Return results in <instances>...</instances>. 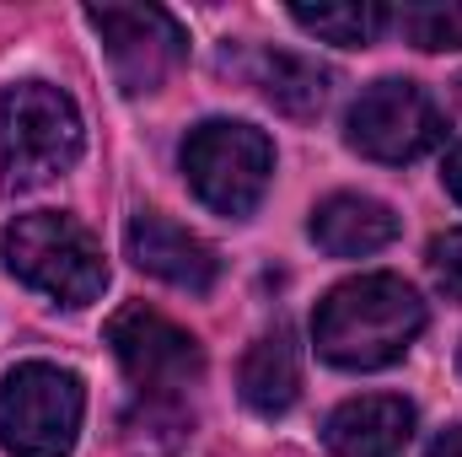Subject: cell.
Masks as SVG:
<instances>
[{
    "instance_id": "4fadbf2b",
    "label": "cell",
    "mask_w": 462,
    "mask_h": 457,
    "mask_svg": "<svg viewBox=\"0 0 462 457\" xmlns=\"http://www.w3.org/2000/svg\"><path fill=\"white\" fill-rule=\"evenodd\" d=\"M253 81L258 92L291 118H312L328 98V70L307 54H285V49H263L253 60Z\"/></svg>"
},
{
    "instance_id": "3957f363",
    "label": "cell",
    "mask_w": 462,
    "mask_h": 457,
    "mask_svg": "<svg viewBox=\"0 0 462 457\" xmlns=\"http://www.w3.org/2000/svg\"><path fill=\"white\" fill-rule=\"evenodd\" d=\"M81 156V114L70 92L49 81H16L0 92V167L5 189H38L76 167Z\"/></svg>"
},
{
    "instance_id": "30bf717a",
    "label": "cell",
    "mask_w": 462,
    "mask_h": 457,
    "mask_svg": "<svg viewBox=\"0 0 462 457\" xmlns=\"http://www.w3.org/2000/svg\"><path fill=\"white\" fill-rule=\"evenodd\" d=\"M409 436H414V409L409 398H393V393L349 398L323 425V442L334 457H403Z\"/></svg>"
},
{
    "instance_id": "ac0fdd59",
    "label": "cell",
    "mask_w": 462,
    "mask_h": 457,
    "mask_svg": "<svg viewBox=\"0 0 462 457\" xmlns=\"http://www.w3.org/2000/svg\"><path fill=\"white\" fill-rule=\"evenodd\" d=\"M425 457H462V425L447 431V436H436V447H430Z\"/></svg>"
},
{
    "instance_id": "9a60e30c",
    "label": "cell",
    "mask_w": 462,
    "mask_h": 457,
    "mask_svg": "<svg viewBox=\"0 0 462 457\" xmlns=\"http://www.w3.org/2000/svg\"><path fill=\"white\" fill-rule=\"evenodd\" d=\"M398 33L425 49V54H441V49H462V0H414V5H398L393 11Z\"/></svg>"
},
{
    "instance_id": "8fae6325",
    "label": "cell",
    "mask_w": 462,
    "mask_h": 457,
    "mask_svg": "<svg viewBox=\"0 0 462 457\" xmlns=\"http://www.w3.org/2000/svg\"><path fill=\"white\" fill-rule=\"evenodd\" d=\"M236 387H242V404L263 420L285 415L301 398V350L291 340V329H269L253 340V350L242 355Z\"/></svg>"
},
{
    "instance_id": "d6986e66",
    "label": "cell",
    "mask_w": 462,
    "mask_h": 457,
    "mask_svg": "<svg viewBox=\"0 0 462 457\" xmlns=\"http://www.w3.org/2000/svg\"><path fill=\"white\" fill-rule=\"evenodd\" d=\"M457 366H462V355H457Z\"/></svg>"
},
{
    "instance_id": "ba28073f",
    "label": "cell",
    "mask_w": 462,
    "mask_h": 457,
    "mask_svg": "<svg viewBox=\"0 0 462 457\" xmlns=\"http://www.w3.org/2000/svg\"><path fill=\"white\" fill-rule=\"evenodd\" d=\"M87 22L97 27L108 65H114V81L129 98L156 92L189 49L178 16L162 5H87Z\"/></svg>"
},
{
    "instance_id": "52a82bcc",
    "label": "cell",
    "mask_w": 462,
    "mask_h": 457,
    "mask_svg": "<svg viewBox=\"0 0 462 457\" xmlns=\"http://www.w3.org/2000/svg\"><path fill=\"white\" fill-rule=\"evenodd\" d=\"M108 344H114L124 377L140 387V398H178L205 371L199 340L189 329H178L172 318L140 307V302L118 307L114 318H108Z\"/></svg>"
},
{
    "instance_id": "6da1fadb",
    "label": "cell",
    "mask_w": 462,
    "mask_h": 457,
    "mask_svg": "<svg viewBox=\"0 0 462 457\" xmlns=\"http://www.w3.org/2000/svg\"><path fill=\"white\" fill-rule=\"evenodd\" d=\"M425 334V302L398 275H355L334 285L312 312L318 355L345 371H382Z\"/></svg>"
},
{
    "instance_id": "5b68a950",
    "label": "cell",
    "mask_w": 462,
    "mask_h": 457,
    "mask_svg": "<svg viewBox=\"0 0 462 457\" xmlns=\"http://www.w3.org/2000/svg\"><path fill=\"white\" fill-rule=\"evenodd\" d=\"M183 173L194 183V194L216 210V216H253L269 173H274V145L263 129L236 124V118H205L199 129H189L183 140Z\"/></svg>"
},
{
    "instance_id": "7a4b0ae2",
    "label": "cell",
    "mask_w": 462,
    "mask_h": 457,
    "mask_svg": "<svg viewBox=\"0 0 462 457\" xmlns=\"http://www.w3.org/2000/svg\"><path fill=\"white\" fill-rule=\"evenodd\" d=\"M0 258L27 291L49 296L60 307H87L108 285V264H103L97 237L76 216H60V210L16 216L0 231Z\"/></svg>"
},
{
    "instance_id": "2e32d148",
    "label": "cell",
    "mask_w": 462,
    "mask_h": 457,
    "mask_svg": "<svg viewBox=\"0 0 462 457\" xmlns=\"http://www.w3.org/2000/svg\"><path fill=\"white\" fill-rule=\"evenodd\" d=\"M430 269H436V280H441V291L462 302V227L441 231L436 242H430Z\"/></svg>"
},
{
    "instance_id": "5bb4252c",
    "label": "cell",
    "mask_w": 462,
    "mask_h": 457,
    "mask_svg": "<svg viewBox=\"0 0 462 457\" xmlns=\"http://www.w3.org/2000/svg\"><path fill=\"white\" fill-rule=\"evenodd\" d=\"M291 22L323 43H339V49H365L376 43V33L393 22L387 5L376 0H345V5H291Z\"/></svg>"
},
{
    "instance_id": "277c9868",
    "label": "cell",
    "mask_w": 462,
    "mask_h": 457,
    "mask_svg": "<svg viewBox=\"0 0 462 457\" xmlns=\"http://www.w3.org/2000/svg\"><path fill=\"white\" fill-rule=\"evenodd\" d=\"M81 377L49 360H22L0 382V447L11 457H70L81 436Z\"/></svg>"
},
{
    "instance_id": "8992f818",
    "label": "cell",
    "mask_w": 462,
    "mask_h": 457,
    "mask_svg": "<svg viewBox=\"0 0 462 457\" xmlns=\"http://www.w3.org/2000/svg\"><path fill=\"white\" fill-rule=\"evenodd\" d=\"M441 135H447V118L430 103V92L414 87V81H398V76L365 87V92L349 103V118H345L349 145H355L360 156L393 162V167H403V162L436 151Z\"/></svg>"
},
{
    "instance_id": "e0dca14e",
    "label": "cell",
    "mask_w": 462,
    "mask_h": 457,
    "mask_svg": "<svg viewBox=\"0 0 462 457\" xmlns=\"http://www.w3.org/2000/svg\"><path fill=\"white\" fill-rule=\"evenodd\" d=\"M441 178H447V189H452V200L462 205V145H452V156H447V173H441Z\"/></svg>"
},
{
    "instance_id": "7c38bea8",
    "label": "cell",
    "mask_w": 462,
    "mask_h": 457,
    "mask_svg": "<svg viewBox=\"0 0 462 457\" xmlns=\"http://www.w3.org/2000/svg\"><path fill=\"white\" fill-rule=\"evenodd\" d=\"M312 242L334 258H365L398 237V216L371 194H334L312 210Z\"/></svg>"
},
{
    "instance_id": "9c48e42d",
    "label": "cell",
    "mask_w": 462,
    "mask_h": 457,
    "mask_svg": "<svg viewBox=\"0 0 462 457\" xmlns=\"http://www.w3.org/2000/svg\"><path fill=\"white\" fill-rule=\"evenodd\" d=\"M124 247H129L134 269H145V275H156V280H167L178 291H194V296H205L216 285V275H221L216 247L205 237H194L189 227L167 221L162 210H140L124 231Z\"/></svg>"
}]
</instances>
